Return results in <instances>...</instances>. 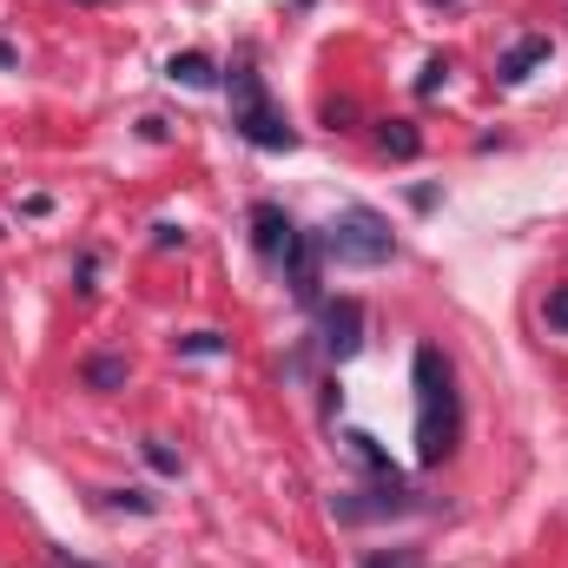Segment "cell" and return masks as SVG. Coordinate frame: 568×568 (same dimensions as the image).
<instances>
[{
    "mask_svg": "<svg viewBox=\"0 0 568 568\" xmlns=\"http://www.w3.org/2000/svg\"><path fill=\"white\" fill-rule=\"evenodd\" d=\"M152 245H159V252H172V245H185V232H179L172 219H159V225H152Z\"/></svg>",
    "mask_w": 568,
    "mask_h": 568,
    "instance_id": "cell-20",
    "label": "cell"
},
{
    "mask_svg": "<svg viewBox=\"0 0 568 568\" xmlns=\"http://www.w3.org/2000/svg\"><path fill=\"white\" fill-rule=\"evenodd\" d=\"M291 232H297V225H291V212H284V205H272V199H258V205H252V252H258V258H272V265H278L284 245H291Z\"/></svg>",
    "mask_w": 568,
    "mask_h": 568,
    "instance_id": "cell-7",
    "label": "cell"
},
{
    "mask_svg": "<svg viewBox=\"0 0 568 568\" xmlns=\"http://www.w3.org/2000/svg\"><path fill=\"white\" fill-rule=\"evenodd\" d=\"M324 120H331V133H351V120H357V106H351V100H331V106H324Z\"/></svg>",
    "mask_w": 568,
    "mask_h": 568,
    "instance_id": "cell-19",
    "label": "cell"
},
{
    "mask_svg": "<svg viewBox=\"0 0 568 568\" xmlns=\"http://www.w3.org/2000/svg\"><path fill=\"white\" fill-rule=\"evenodd\" d=\"M284 284H291V297L297 304H317L324 297V232H291V245H284Z\"/></svg>",
    "mask_w": 568,
    "mask_h": 568,
    "instance_id": "cell-5",
    "label": "cell"
},
{
    "mask_svg": "<svg viewBox=\"0 0 568 568\" xmlns=\"http://www.w3.org/2000/svg\"><path fill=\"white\" fill-rule=\"evenodd\" d=\"M542 317H549V331H556V337H568V284H556V291H549Z\"/></svg>",
    "mask_w": 568,
    "mask_h": 568,
    "instance_id": "cell-17",
    "label": "cell"
},
{
    "mask_svg": "<svg viewBox=\"0 0 568 568\" xmlns=\"http://www.w3.org/2000/svg\"><path fill=\"white\" fill-rule=\"evenodd\" d=\"M106 503L113 509H133V516H152L159 509V496H145V489H106Z\"/></svg>",
    "mask_w": 568,
    "mask_h": 568,
    "instance_id": "cell-16",
    "label": "cell"
},
{
    "mask_svg": "<svg viewBox=\"0 0 568 568\" xmlns=\"http://www.w3.org/2000/svg\"><path fill=\"white\" fill-rule=\"evenodd\" d=\"M364 568H424V549H377L364 556Z\"/></svg>",
    "mask_w": 568,
    "mask_h": 568,
    "instance_id": "cell-15",
    "label": "cell"
},
{
    "mask_svg": "<svg viewBox=\"0 0 568 568\" xmlns=\"http://www.w3.org/2000/svg\"><path fill=\"white\" fill-rule=\"evenodd\" d=\"M331 509H337L344 523H371V516H410L417 503H410L404 476H397V483L384 476V489H337V496H331Z\"/></svg>",
    "mask_w": 568,
    "mask_h": 568,
    "instance_id": "cell-6",
    "label": "cell"
},
{
    "mask_svg": "<svg viewBox=\"0 0 568 568\" xmlns=\"http://www.w3.org/2000/svg\"><path fill=\"white\" fill-rule=\"evenodd\" d=\"M344 449L364 463V469H377V476H397V463H390V449L371 436V429H344Z\"/></svg>",
    "mask_w": 568,
    "mask_h": 568,
    "instance_id": "cell-11",
    "label": "cell"
},
{
    "mask_svg": "<svg viewBox=\"0 0 568 568\" xmlns=\"http://www.w3.org/2000/svg\"><path fill=\"white\" fill-rule=\"evenodd\" d=\"M317 351H324L331 364H351V357L364 351V304H357V297H331V304L317 311Z\"/></svg>",
    "mask_w": 568,
    "mask_h": 568,
    "instance_id": "cell-4",
    "label": "cell"
},
{
    "mask_svg": "<svg viewBox=\"0 0 568 568\" xmlns=\"http://www.w3.org/2000/svg\"><path fill=\"white\" fill-rule=\"evenodd\" d=\"M225 93H232V126L258 145V152H291V145H297V126L284 120V106L272 100L265 73L252 67V53H239V67H232V80H225Z\"/></svg>",
    "mask_w": 568,
    "mask_h": 568,
    "instance_id": "cell-2",
    "label": "cell"
},
{
    "mask_svg": "<svg viewBox=\"0 0 568 568\" xmlns=\"http://www.w3.org/2000/svg\"><path fill=\"white\" fill-rule=\"evenodd\" d=\"M172 344H179V357H225V351H232L225 331H185V337H172Z\"/></svg>",
    "mask_w": 568,
    "mask_h": 568,
    "instance_id": "cell-13",
    "label": "cell"
},
{
    "mask_svg": "<svg viewBox=\"0 0 568 568\" xmlns=\"http://www.w3.org/2000/svg\"><path fill=\"white\" fill-rule=\"evenodd\" d=\"M410 390H417V463L436 469L463 443V390H456V364L443 357V344H417Z\"/></svg>",
    "mask_w": 568,
    "mask_h": 568,
    "instance_id": "cell-1",
    "label": "cell"
},
{
    "mask_svg": "<svg viewBox=\"0 0 568 568\" xmlns=\"http://www.w3.org/2000/svg\"><path fill=\"white\" fill-rule=\"evenodd\" d=\"M324 258H337V265H351V272H377V265L397 258V232H390L384 212L344 205V212L324 225Z\"/></svg>",
    "mask_w": 568,
    "mask_h": 568,
    "instance_id": "cell-3",
    "label": "cell"
},
{
    "mask_svg": "<svg viewBox=\"0 0 568 568\" xmlns=\"http://www.w3.org/2000/svg\"><path fill=\"white\" fill-rule=\"evenodd\" d=\"M443 80H449V60H429L424 80H417V93H424V100H429V93H443Z\"/></svg>",
    "mask_w": 568,
    "mask_h": 568,
    "instance_id": "cell-18",
    "label": "cell"
},
{
    "mask_svg": "<svg viewBox=\"0 0 568 568\" xmlns=\"http://www.w3.org/2000/svg\"><path fill=\"white\" fill-rule=\"evenodd\" d=\"M140 456L152 463V469H159V476H179V469H185V463H179V456H172V449H165L159 436H145V443H140Z\"/></svg>",
    "mask_w": 568,
    "mask_h": 568,
    "instance_id": "cell-14",
    "label": "cell"
},
{
    "mask_svg": "<svg viewBox=\"0 0 568 568\" xmlns=\"http://www.w3.org/2000/svg\"><path fill=\"white\" fill-rule=\"evenodd\" d=\"M165 80H172V87L205 93V87L219 80V67H212V53H172V60H165Z\"/></svg>",
    "mask_w": 568,
    "mask_h": 568,
    "instance_id": "cell-10",
    "label": "cell"
},
{
    "mask_svg": "<svg viewBox=\"0 0 568 568\" xmlns=\"http://www.w3.org/2000/svg\"><path fill=\"white\" fill-rule=\"evenodd\" d=\"M93 272H100V252H80V265H73V284H80V291H93Z\"/></svg>",
    "mask_w": 568,
    "mask_h": 568,
    "instance_id": "cell-21",
    "label": "cell"
},
{
    "mask_svg": "<svg viewBox=\"0 0 568 568\" xmlns=\"http://www.w3.org/2000/svg\"><path fill=\"white\" fill-rule=\"evenodd\" d=\"M126 377H133V364H126L120 351H93V357H80V384H87L93 397H113V390H126Z\"/></svg>",
    "mask_w": 568,
    "mask_h": 568,
    "instance_id": "cell-9",
    "label": "cell"
},
{
    "mask_svg": "<svg viewBox=\"0 0 568 568\" xmlns=\"http://www.w3.org/2000/svg\"><path fill=\"white\" fill-rule=\"evenodd\" d=\"M424 7H449V0H424Z\"/></svg>",
    "mask_w": 568,
    "mask_h": 568,
    "instance_id": "cell-24",
    "label": "cell"
},
{
    "mask_svg": "<svg viewBox=\"0 0 568 568\" xmlns=\"http://www.w3.org/2000/svg\"><path fill=\"white\" fill-rule=\"evenodd\" d=\"M47 568H93V562H80V556H67V549H47Z\"/></svg>",
    "mask_w": 568,
    "mask_h": 568,
    "instance_id": "cell-22",
    "label": "cell"
},
{
    "mask_svg": "<svg viewBox=\"0 0 568 568\" xmlns=\"http://www.w3.org/2000/svg\"><path fill=\"white\" fill-rule=\"evenodd\" d=\"M80 7H100V0H80Z\"/></svg>",
    "mask_w": 568,
    "mask_h": 568,
    "instance_id": "cell-25",
    "label": "cell"
},
{
    "mask_svg": "<svg viewBox=\"0 0 568 568\" xmlns=\"http://www.w3.org/2000/svg\"><path fill=\"white\" fill-rule=\"evenodd\" d=\"M13 60H20V53H13V40H0V67H13Z\"/></svg>",
    "mask_w": 568,
    "mask_h": 568,
    "instance_id": "cell-23",
    "label": "cell"
},
{
    "mask_svg": "<svg viewBox=\"0 0 568 568\" xmlns=\"http://www.w3.org/2000/svg\"><path fill=\"white\" fill-rule=\"evenodd\" d=\"M297 7H311V0H297Z\"/></svg>",
    "mask_w": 568,
    "mask_h": 568,
    "instance_id": "cell-26",
    "label": "cell"
},
{
    "mask_svg": "<svg viewBox=\"0 0 568 568\" xmlns=\"http://www.w3.org/2000/svg\"><path fill=\"white\" fill-rule=\"evenodd\" d=\"M542 60H549V33H523V40H516V47L496 60V80H503V87H523V80H529Z\"/></svg>",
    "mask_w": 568,
    "mask_h": 568,
    "instance_id": "cell-8",
    "label": "cell"
},
{
    "mask_svg": "<svg viewBox=\"0 0 568 568\" xmlns=\"http://www.w3.org/2000/svg\"><path fill=\"white\" fill-rule=\"evenodd\" d=\"M377 145H384L390 159H417V152H424V133H417L410 120H377Z\"/></svg>",
    "mask_w": 568,
    "mask_h": 568,
    "instance_id": "cell-12",
    "label": "cell"
}]
</instances>
